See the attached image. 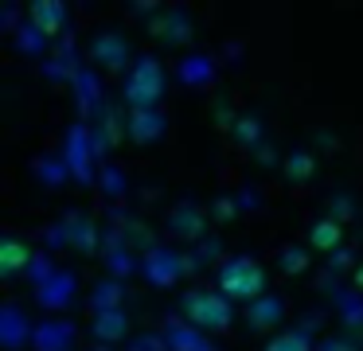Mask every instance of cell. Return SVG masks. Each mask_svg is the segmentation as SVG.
I'll return each mask as SVG.
<instances>
[{
  "instance_id": "obj_1",
  "label": "cell",
  "mask_w": 363,
  "mask_h": 351,
  "mask_svg": "<svg viewBox=\"0 0 363 351\" xmlns=\"http://www.w3.org/2000/svg\"><path fill=\"white\" fill-rule=\"evenodd\" d=\"M219 281H223V293L242 296V301H250V296H258L262 289H266V273H262V265L250 262V257H235V262H227L223 273H219Z\"/></svg>"
},
{
  "instance_id": "obj_2",
  "label": "cell",
  "mask_w": 363,
  "mask_h": 351,
  "mask_svg": "<svg viewBox=\"0 0 363 351\" xmlns=\"http://www.w3.org/2000/svg\"><path fill=\"white\" fill-rule=\"evenodd\" d=\"M184 308H188V316L196 320V324H207V328H227L230 324V308H227V301H219V293H191L188 301H184Z\"/></svg>"
},
{
  "instance_id": "obj_3",
  "label": "cell",
  "mask_w": 363,
  "mask_h": 351,
  "mask_svg": "<svg viewBox=\"0 0 363 351\" xmlns=\"http://www.w3.org/2000/svg\"><path fill=\"white\" fill-rule=\"evenodd\" d=\"M160 98V67L152 59H145L141 67L133 70V82H129V101H133L137 109L152 106V101Z\"/></svg>"
},
{
  "instance_id": "obj_4",
  "label": "cell",
  "mask_w": 363,
  "mask_h": 351,
  "mask_svg": "<svg viewBox=\"0 0 363 351\" xmlns=\"http://www.w3.org/2000/svg\"><path fill=\"white\" fill-rule=\"evenodd\" d=\"M340 242V226L336 223H316L313 226V246L316 250H332Z\"/></svg>"
},
{
  "instance_id": "obj_5",
  "label": "cell",
  "mask_w": 363,
  "mask_h": 351,
  "mask_svg": "<svg viewBox=\"0 0 363 351\" xmlns=\"http://www.w3.org/2000/svg\"><path fill=\"white\" fill-rule=\"evenodd\" d=\"M266 351H308V343L301 340V335H277Z\"/></svg>"
},
{
  "instance_id": "obj_6",
  "label": "cell",
  "mask_w": 363,
  "mask_h": 351,
  "mask_svg": "<svg viewBox=\"0 0 363 351\" xmlns=\"http://www.w3.org/2000/svg\"><path fill=\"white\" fill-rule=\"evenodd\" d=\"M24 262V250H20V242H4V269H16V265Z\"/></svg>"
},
{
  "instance_id": "obj_7",
  "label": "cell",
  "mask_w": 363,
  "mask_h": 351,
  "mask_svg": "<svg viewBox=\"0 0 363 351\" xmlns=\"http://www.w3.org/2000/svg\"><path fill=\"white\" fill-rule=\"evenodd\" d=\"M355 281H359V289H363V265H359V273H355Z\"/></svg>"
}]
</instances>
